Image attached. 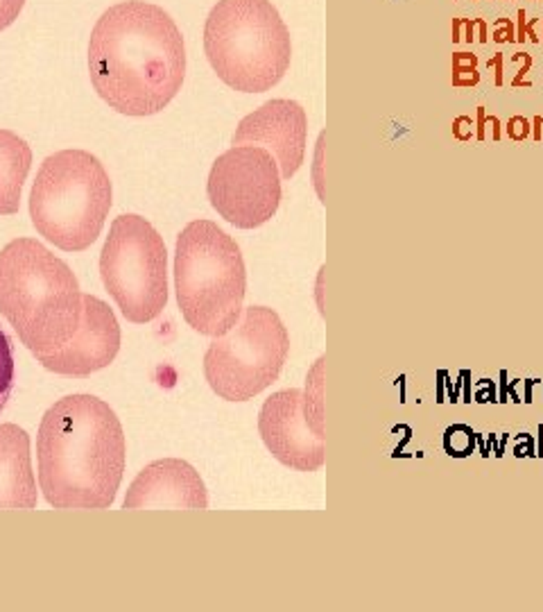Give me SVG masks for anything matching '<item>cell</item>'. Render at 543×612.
<instances>
[{
    "label": "cell",
    "instance_id": "9a60e30c",
    "mask_svg": "<svg viewBox=\"0 0 543 612\" xmlns=\"http://www.w3.org/2000/svg\"><path fill=\"white\" fill-rule=\"evenodd\" d=\"M32 166V150L18 134L0 130V216L20 207V191Z\"/></svg>",
    "mask_w": 543,
    "mask_h": 612
},
{
    "label": "cell",
    "instance_id": "30bf717a",
    "mask_svg": "<svg viewBox=\"0 0 543 612\" xmlns=\"http://www.w3.org/2000/svg\"><path fill=\"white\" fill-rule=\"evenodd\" d=\"M258 431L269 454L297 472H317L326 463L324 438L312 431L303 413V390L269 395L258 415Z\"/></svg>",
    "mask_w": 543,
    "mask_h": 612
},
{
    "label": "cell",
    "instance_id": "ac0fdd59",
    "mask_svg": "<svg viewBox=\"0 0 543 612\" xmlns=\"http://www.w3.org/2000/svg\"><path fill=\"white\" fill-rule=\"evenodd\" d=\"M25 0H0V30H5L18 18Z\"/></svg>",
    "mask_w": 543,
    "mask_h": 612
},
{
    "label": "cell",
    "instance_id": "277c9868",
    "mask_svg": "<svg viewBox=\"0 0 543 612\" xmlns=\"http://www.w3.org/2000/svg\"><path fill=\"white\" fill-rule=\"evenodd\" d=\"M204 50L226 87L263 93L283 80L290 32L269 0H217L204 25Z\"/></svg>",
    "mask_w": 543,
    "mask_h": 612
},
{
    "label": "cell",
    "instance_id": "7c38bea8",
    "mask_svg": "<svg viewBox=\"0 0 543 612\" xmlns=\"http://www.w3.org/2000/svg\"><path fill=\"white\" fill-rule=\"evenodd\" d=\"M82 306L84 313L78 334L57 349L35 354L43 368L54 374L89 377L114 363L121 349V327L109 304L93 295H84Z\"/></svg>",
    "mask_w": 543,
    "mask_h": 612
},
{
    "label": "cell",
    "instance_id": "7a4b0ae2",
    "mask_svg": "<svg viewBox=\"0 0 543 612\" xmlns=\"http://www.w3.org/2000/svg\"><path fill=\"white\" fill-rule=\"evenodd\" d=\"M123 424L106 402L68 395L43 415L37 436L39 486L54 508L102 510L125 472Z\"/></svg>",
    "mask_w": 543,
    "mask_h": 612
},
{
    "label": "cell",
    "instance_id": "8fae6325",
    "mask_svg": "<svg viewBox=\"0 0 543 612\" xmlns=\"http://www.w3.org/2000/svg\"><path fill=\"white\" fill-rule=\"evenodd\" d=\"M308 141L306 109L286 98L269 100L238 123L231 145H260L274 155L281 179L295 177L303 164Z\"/></svg>",
    "mask_w": 543,
    "mask_h": 612
},
{
    "label": "cell",
    "instance_id": "8992f818",
    "mask_svg": "<svg viewBox=\"0 0 543 612\" xmlns=\"http://www.w3.org/2000/svg\"><path fill=\"white\" fill-rule=\"evenodd\" d=\"M111 209V179L86 150H61L41 164L30 191V218L54 248L82 252L100 236Z\"/></svg>",
    "mask_w": 543,
    "mask_h": 612
},
{
    "label": "cell",
    "instance_id": "52a82bcc",
    "mask_svg": "<svg viewBox=\"0 0 543 612\" xmlns=\"http://www.w3.org/2000/svg\"><path fill=\"white\" fill-rule=\"evenodd\" d=\"M288 352L290 336L276 311L247 306L236 325L215 336L206 349L204 377L226 402L254 400L279 379Z\"/></svg>",
    "mask_w": 543,
    "mask_h": 612
},
{
    "label": "cell",
    "instance_id": "3957f363",
    "mask_svg": "<svg viewBox=\"0 0 543 612\" xmlns=\"http://www.w3.org/2000/svg\"><path fill=\"white\" fill-rule=\"evenodd\" d=\"M84 295L59 256L35 239L0 250V313L32 354L52 352L78 334Z\"/></svg>",
    "mask_w": 543,
    "mask_h": 612
},
{
    "label": "cell",
    "instance_id": "44dd1931",
    "mask_svg": "<svg viewBox=\"0 0 543 612\" xmlns=\"http://www.w3.org/2000/svg\"><path fill=\"white\" fill-rule=\"evenodd\" d=\"M501 64H503V55H501V52H498V55H496L494 59H489V66H496V68H498V75H501ZM501 80H503V78H498L496 82H498V84H503Z\"/></svg>",
    "mask_w": 543,
    "mask_h": 612
},
{
    "label": "cell",
    "instance_id": "6da1fadb",
    "mask_svg": "<svg viewBox=\"0 0 543 612\" xmlns=\"http://www.w3.org/2000/svg\"><path fill=\"white\" fill-rule=\"evenodd\" d=\"M89 73L111 109L127 116L159 114L183 84V37L159 5L145 0L114 5L91 32Z\"/></svg>",
    "mask_w": 543,
    "mask_h": 612
},
{
    "label": "cell",
    "instance_id": "9c48e42d",
    "mask_svg": "<svg viewBox=\"0 0 543 612\" xmlns=\"http://www.w3.org/2000/svg\"><path fill=\"white\" fill-rule=\"evenodd\" d=\"M281 170L274 155L260 145H233L213 161L211 207L238 229H256L274 218L281 204Z\"/></svg>",
    "mask_w": 543,
    "mask_h": 612
},
{
    "label": "cell",
    "instance_id": "2e32d148",
    "mask_svg": "<svg viewBox=\"0 0 543 612\" xmlns=\"http://www.w3.org/2000/svg\"><path fill=\"white\" fill-rule=\"evenodd\" d=\"M324 363L326 359L319 356L310 368L306 377V388H303V413H306L312 431L324 436Z\"/></svg>",
    "mask_w": 543,
    "mask_h": 612
},
{
    "label": "cell",
    "instance_id": "5bb4252c",
    "mask_svg": "<svg viewBox=\"0 0 543 612\" xmlns=\"http://www.w3.org/2000/svg\"><path fill=\"white\" fill-rule=\"evenodd\" d=\"M37 481L30 436L18 424H0V508H35Z\"/></svg>",
    "mask_w": 543,
    "mask_h": 612
},
{
    "label": "cell",
    "instance_id": "ffe728a7",
    "mask_svg": "<svg viewBox=\"0 0 543 612\" xmlns=\"http://www.w3.org/2000/svg\"><path fill=\"white\" fill-rule=\"evenodd\" d=\"M507 28H501V30H496L494 32V41L496 44H505V41H514V28H512V23H505Z\"/></svg>",
    "mask_w": 543,
    "mask_h": 612
},
{
    "label": "cell",
    "instance_id": "4fadbf2b",
    "mask_svg": "<svg viewBox=\"0 0 543 612\" xmlns=\"http://www.w3.org/2000/svg\"><path fill=\"white\" fill-rule=\"evenodd\" d=\"M209 506L200 472L186 460L163 458L150 463L132 481L125 508H200Z\"/></svg>",
    "mask_w": 543,
    "mask_h": 612
},
{
    "label": "cell",
    "instance_id": "5b68a950",
    "mask_svg": "<svg viewBox=\"0 0 543 612\" xmlns=\"http://www.w3.org/2000/svg\"><path fill=\"white\" fill-rule=\"evenodd\" d=\"M175 291L183 320L202 336L226 334L243 313L247 270L238 243L211 220L181 229L175 250Z\"/></svg>",
    "mask_w": 543,
    "mask_h": 612
},
{
    "label": "cell",
    "instance_id": "e0dca14e",
    "mask_svg": "<svg viewBox=\"0 0 543 612\" xmlns=\"http://www.w3.org/2000/svg\"><path fill=\"white\" fill-rule=\"evenodd\" d=\"M12 390H14V349L12 340L0 329V413L5 411Z\"/></svg>",
    "mask_w": 543,
    "mask_h": 612
},
{
    "label": "cell",
    "instance_id": "ba28073f",
    "mask_svg": "<svg viewBox=\"0 0 543 612\" xmlns=\"http://www.w3.org/2000/svg\"><path fill=\"white\" fill-rule=\"evenodd\" d=\"M100 275L121 313L134 325L152 322L168 304L166 243L136 213L111 222L100 254Z\"/></svg>",
    "mask_w": 543,
    "mask_h": 612
},
{
    "label": "cell",
    "instance_id": "d6986e66",
    "mask_svg": "<svg viewBox=\"0 0 543 612\" xmlns=\"http://www.w3.org/2000/svg\"><path fill=\"white\" fill-rule=\"evenodd\" d=\"M518 16H520V30H518V41H525V32H527V37L535 41H539V37L535 35V25H537V20H530V23L525 25V12L523 9H518Z\"/></svg>",
    "mask_w": 543,
    "mask_h": 612
}]
</instances>
